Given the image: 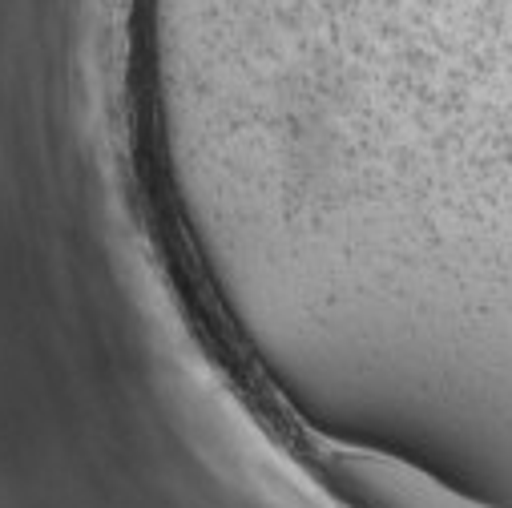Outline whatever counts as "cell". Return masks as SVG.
Listing matches in <instances>:
<instances>
[{
  "mask_svg": "<svg viewBox=\"0 0 512 508\" xmlns=\"http://www.w3.org/2000/svg\"><path fill=\"white\" fill-rule=\"evenodd\" d=\"M379 488L392 492L396 500H404V508H468V504H456L448 496H436L432 488H416L412 480H383L379 476Z\"/></svg>",
  "mask_w": 512,
  "mask_h": 508,
  "instance_id": "obj_1",
  "label": "cell"
}]
</instances>
